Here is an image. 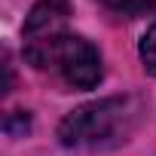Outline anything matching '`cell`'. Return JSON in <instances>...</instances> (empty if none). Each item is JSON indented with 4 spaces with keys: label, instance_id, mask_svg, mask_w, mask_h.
I'll return each mask as SVG.
<instances>
[{
    "label": "cell",
    "instance_id": "1",
    "mask_svg": "<svg viewBox=\"0 0 156 156\" xmlns=\"http://www.w3.org/2000/svg\"><path fill=\"white\" fill-rule=\"evenodd\" d=\"M138 119H141L138 98L129 95L98 98L70 110L58 126V138L64 147H113L135 132Z\"/></svg>",
    "mask_w": 156,
    "mask_h": 156
},
{
    "label": "cell",
    "instance_id": "4",
    "mask_svg": "<svg viewBox=\"0 0 156 156\" xmlns=\"http://www.w3.org/2000/svg\"><path fill=\"white\" fill-rule=\"evenodd\" d=\"M104 3H107L113 12H122V16H129V19L156 12V0H104Z\"/></svg>",
    "mask_w": 156,
    "mask_h": 156
},
{
    "label": "cell",
    "instance_id": "5",
    "mask_svg": "<svg viewBox=\"0 0 156 156\" xmlns=\"http://www.w3.org/2000/svg\"><path fill=\"white\" fill-rule=\"evenodd\" d=\"M138 52H141V61H144L147 73L156 76V22L144 31V37H141V43H138Z\"/></svg>",
    "mask_w": 156,
    "mask_h": 156
},
{
    "label": "cell",
    "instance_id": "3",
    "mask_svg": "<svg viewBox=\"0 0 156 156\" xmlns=\"http://www.w3.org/2000/svg\"><path fill=\"white\" fill-rule=\"evenodd\" d=\"M67 16H70V0H40L25 22V43L64 31Z\"/></svg>",
    "mask_w": 156,
    "mask_h": 156
},
{
    "label": "cell",
    "instance_id": "2",
    "mask_svg": "<svg viewBox=\"0 0 156 156\" xmlns=\"http://www.w3.org/2000/svg\"><path fill=\"white\" fill-rule=\"evenodd\" d=\"M25 58L37 70H52L73 89H92L101 83V55L86 40L67 31H58L43 40L25 43Z\"/></svg>",
    "mask_w": 156,
    "mask_h": 156
}]
</instances>
